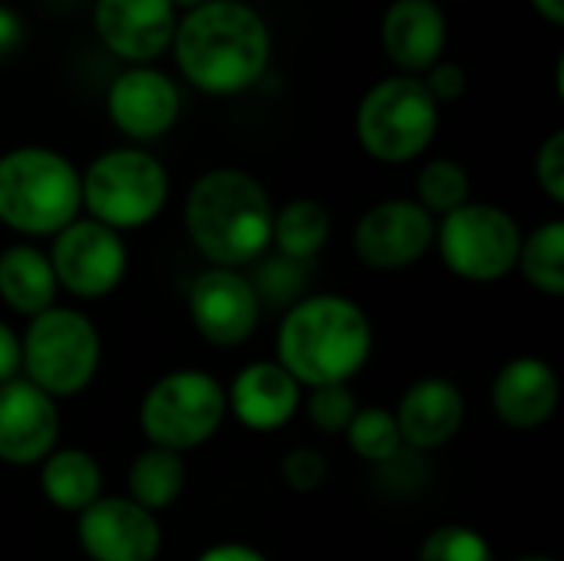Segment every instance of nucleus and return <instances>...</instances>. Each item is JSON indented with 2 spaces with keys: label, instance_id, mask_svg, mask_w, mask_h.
Instances as JSON below:
<instances>
[{
  "label": "nucleus",
  "instance_id": "obj_5",
  "mask_svg": "<svg viewBox=\"0 0 564 561\" xmlns=\"http://www.w3.org/2000/svg\"><path fill=\"white\" fill-rule=\"evenodd\" d=\"M364 152L387 165L420 159L440 132V106L420 76H387L373 83L354 116Z\"/></svg>",
  "mask_w": 564,
  "mask_h": 561
},
{
  "label": "nucleus",
  "instance_id": "obj_1",
  "mask_svg": "<svg viewBox=\"0 0 564 561\" xmlns=\"http://www.w3.org/2000/svg\"><path fill=\"white\" fill-rule=\"evenodd\" d=\"M178 73L205 96H238L271 66V26L248 0H208L178 13L172 36Z\"/></svg>",
  "mask_w": 564,
  "mask_h": 561
},
{
  "label": "nucleus",
  "instance_id": "obj_8",
  "mask_svg": "<svg viewBox=\"0 0 564 561\" xmlns=\"http://www.w3.org/2000/svg\"><path fill=\"white\" fill-rule=\"evenodd\" d=\"M228 417V397L218 377L205 370H172L159 377L139 410V427L152 446L188 453L208 443Z\"/></svg>",
  "mask_w": 564,
  "mask_h": 561
},
{
  "label": "nucleus",
  "instance_id": "obj_39",
  "mask_svg": "<svg viewBox=\"0 0 564 561\" xmlns=\"http://www.w3.org/2000/svg\"><path fill=\"white\" fill-rule=\"evenodd\" d=\"M519 561H555V559H545V555H525V559Z\"/></svg>",
  "mask_w": 564,
  "mask_h": 561
},
{
  "label": "nucleus",
  "instance_id": "obj_21",
  "mask_svg": "<svg viewBox=\"0 0 564 561\" xmlns=\"http://www.w3.org/2000/svg\"><path fill=\"white\" fill-rule=\"evenodd\" d=\"M56 291L53 265L36 245H10L0 255V301L10 311L36 317L56 304Z\"/></svg>",
  "mask_w": 564,
  "mask_h": 561
},
{
  "label": "nucleus",
  "instance_id": "obj_34",
  "mask_svg": "<svg viewBox=\"0 0 564 561\" xmlns=\"http://www.w3.org/2000/svg\"><path fill=\"white\" fill-rule=\"evenodd\" d=\"M13 377H20V337L7 321H0V384Z\"/></svg>",
  "mask_w": 564,
  "mask_h": 561
},
{
  "label": "nucleus",
  "instance_id": "obj_35",
  "mask_svg": "<svg viewBox=\"0 0 564 561\" xmlns=\"http://www.w3.org/2000/svg\"><path fill=\"white\" fill-rule=\"evenodd\" d=\"M195 561H268L258 549L245 546V542H218L212 549H205Z\"/></svg>",
  "mask_w": 564,
  "mask_h": 561
},
{
  "label": "nucleus",
  "instance_id": "obj_32",
  "mask_svg": "<svg viewBox=\"0 0 564 561\" xmlns=\"http://www.w3.org/2000/svg\"><path fill=\"white\" fill-rule=\"evenodd\" d=\"M535 179L542 185V192L562 205L564 202V132H552L539 152H535Z\"/></svg>",
  "mask_w": 564,
  "mask_h": 561
},
{
  "label": "nucleus",
  "instance_id": "obj_23",
  "mask_svg": "<svg viewBox=\"0 0 564 561\" xmlns=\"http://www.w3.org/2000/svg\"><path fill=\"white\" fill-rule=\"evenodd\" d=\"M330 241V212L317 198H291L274 212L271 245L291 261H311Z\"/></svg>",
  "mask_w": 564,
  "mask_h": 561
},
{
  "label": "nucleus",
  "instance_id": "obj_9",
  "mask_svg": "<svg viewBox=\"0 0 564 561\" xmlns=\"http://www.w3.org/2000/svg\"><path fill=\"white\" fill-rule=\"evenodd\" d=\"M522 238L519 222L506 208L492 202H466L436 222L433 245L456 278L492 284L516 268Z\"/></svg>",
  "mask_w": 564,
  "mask_h": 561
},
{
  "label": "nucleus",
  "instance_id": "obj_4",
  "mask_svg": "<svg viewBox=\"0 0 564 561\" xmlns=\"http://www.w3.org/2000/svg\"><path fill=\"white\" fill-rule=\"evenodd\" d=\"M83 212L79 169L56 149L17 145L0 155V222L20 235H56Z\"/></svg>",
  "mask_w": 564,
  "mask_h": 561
},
{
  "label": "nucleus",
  "instance_id": "obj_15",
  "mask_svg": "<svg viewBox=\"0 0 564 561\" xmlns=\"http://www.w3.org/2000/svg\"><path fill=\"white\" fill-rule=\"evenodd\" d=\"M109 122L132 142H152L165 136L182 112V93L175 79L155 66H129L106 89Z\"/></svg>",
  "mask_w": 564,
  "mask_h": 561
},
{
  "label": "nucleus",
  "instance_id": "obj_25",
  "mask_svg": "<svg viewBox=\"0 0 564 561\" xmlns=\"http://www.w3.org/2000/svg\"><path fill=\"white\" fill-rule=\"evenodd\" d=\"M516 268L525 274V281L549 294V298H562L564 294V222L552 218L545 225H539L529 238H522L519 248V261Z\"/></svg>",
  "mask_w": 564,
  "mask_h": 561
},
{
  "label": "nucleus",
  "instance_id": "obj_28",
  "mask_svg": "<svg viewBox=\"0 0 564 561\" xmlns=\"http://www.w3.org/2000/svg\"><path fill=\"white\" fill-rule=\"evenodd\" d=\"M261 308H294L301 298H304V288H307V268L304 261H291L284 255H274V258H264L258 261V271L254 278H248Z\"/></svg>",
  "mask_w": 564,
  "mask_h": 561
},
{
  "label": "nucleus",
  "instance_id": "obj_14",
  "mask_svg": "<svg viewBox=\"0 0 564 561\" xmlns=\"http://www.w3.org/2000/svg\"><path fill=\"white\" fill-rule=\"evenodd\" d=\"M178 10L169 0H96L93 30L99 43L129 66H149L169 53Z\"/></svg>",
  "mask_w": 564,
  "mask_h": 561
},
{
  "label": "nucleus",
  "instance_id": "obj_22",
  "mask_svg": "<svg viewBox=\"0 0 564 561\" xmlns=\"http://www.w3.org/2000/svg\"><path fill=\"white\" fill-rule=\"evenodd\" d=\"M40 489L53 509L79 516L102 496V470L93 453L76 446H56L40 463Z\"/></svg>",
  "mask_w": 564,
  "mask_h": 561
},
{
  "label": "nucleus",
  "instance_id": "obj_7",
  "mask_svg": "<svg viewBox=\"0 0 564 561\" xmlns=\"http://www.w3.org/2000/svg\"><path fill=\"white\" fill-rule=\"evenodd\" d=\"M79 179L89 218L119 235L155 222L169 202V172L149 149H109L96 155Z\"/></svg>",
  "mask_w": 564,
  "mask_h": 561
},
{
  "label": "nucleus",
  "instance_id": "obj_11",
  "mask_svg": "<svg viewBox=\"0 0 564 561\" xmlns=\"http://www.w3.org/2000/svg\"><path fill=\"white\" fill-rule=\"evenodd\" d=\"M436 238V218L416 198H387L367 208L354 228V251L370 271L416 265Z\"/></svg>",
  "mask_w": 564,
  "mask_h": 561
},
{
  "label": "nucleus",
  "instance_id": "obj_6",
  "mask_svg": "<svg viewBox=\"0 0 564 561\" xmlns=\"http://www.w3.org/2000/svg\"><path fill=\"white\" fill-rule=\"evenodd\" d=\"M102 360L96 324L76 308H50L30 317L20 337V377L46 397L63 400L83 393Z\"/></svg>",
  "mask_w": 564,
  "mask_h": 561
},
{
  "label": "nucleus",
  "instance_id": "obj_16",
  "mask_svg": "<svg viewBox=\"0 0 564 561\" xmlns=\"http://www.w3.org/2000/svg\"><path fill=\"white\" fill-rule=\"evenodd\" d=\"M59 443V407L26 377L0 384V463L36 466Z\"/></svg>",
  "mask_w": 564,
  "mask_h": 561
},
{
  "label": "nucleus",
  "instance_id": "obj_26",
  "mask_svg": "<svg viewBox=\"0 0 564 561\" xmlns=\"http://www.w3.org/2000/svg\"><path fill=\"white\" fill-rule=\"evenodd\" d=\"M344 436L360 460L377 463V466H387L403 453L397 417H393V410H383V407H360L354 413L350 427L344 430Z\"/></svg>",
  "mask_w": 564,
  "mask_h": 561
},
{
  "label": "nucleus",
  "instance_id": "obj_31",
  "mask_svg": "<svg viewBox=\"0 0 564 561\" xmlns=\"http://www.w3.org/2000/svg\"><path fill=\"white\" fill-rule=\"evenodd\" d=\"M281 479L294 493H314L327 483V460L314 446H297L281 460Z\"/></svg>",
  "mask_w": 564,
  "mask_h": 561
},
{
  "label": "nucleus",
  "instance_id": "obj_12",
  "mask_svg": "<svg viewBox=\"0 0 564 561\" xmlns=\"http://www.w3.org/2000/svg\"><path fill=\"white\" fill-rule=\"evenodd\" d=\"M188 317L215 347H238L261 324V301L248 274L235 268H205L188 288Z\"/></svg>",
  "mask_w": 564,
  "mask_h": 561
},
{
  "label": "nucleus",
  "instance_id": "obj_13",
  "mask_svg": "<svg viewBox=\"0 0 564 561\" xmlns=\"http://www.w3.org/2000/svg\"><path fill=\"white\" fill-rule=\"evenodd\" d=\"M76 539L89 561H155L162 529L129 496H99L76 516Z\"/></svg>",
  "mask_w": 564,
  "mask_h": 561
},
{
  "label": "nucleus",
  "instance_id": "obj_38",
  "mask_svg": "<svg viewBox=\"0 0 564 561\" xmlns=\"http://www.w3.org/2000/svg\"><path fill=\"white\" fill-rule=\"evenodd\" d=\"M175 10H182V13H188V10H198V7H205L208 0H169Z\"/></svg>",
  "mask_w": 564,
  "mask_h": 561
},
{
  "label": "nucleus",
  "instance_id": "obj_19",
  "mask_svg": "<svg viewBox=\"0 0 564 561\" xmlns=\"http://www.w3.org/2000/svg\"><path fill=\"white\" fill-rule=\"evenodd\" d=\"M403 446L410 450H440L446 446L466 420V397L446 377H423L410 384L393 410Z\"/></svg>",
  "mask_w": 564,
  "mask_h": 561
},
{
  "label": "nucleus",
  "instance_id": "obj_37",
  "mask_svg": "<svg viewBox=\"0 0 564 561\" xmlns=\"http://www.w3.org/2000/svg\"><path fill=\"white\" fill-rule=\"evenodd\" d=\"M532 3V10L542 17V20H549L552 26H564V0H529Z\"/></svg>",
  "mask_w": 564,
  "mask_h": 561
},
{
  "label": "nucleus",
  "instance_id": "obj_2",
  "mask_svg": "<svg viewBox=\"0 0 564 561\" xmlns=\"http://www.w3.org/2000/svg\"><path fill=\"white\" fill-rule=\"evenodd\" d=\"M185 231L212 268H245L271 248L274 205L245 169H208L185 195Z\"/></svg>",
  "mask_w": 564,
  "mask_h": 561
},
{
  "label": "nucleus",
  "instance_id": "obj_33",
  "mask_svg": "<svg viewBox=\"0 0 564 561\" xmlns=\"http://www.w3.org/2000/svg\"><path fill=\"white\" fill-rule=\"evenodd\" d=\"M420 79H423V86L430 89V96L436 99L440 109H443L446 103L463 99V96H466V86H469L466 66H463V63H453V60H440V63L430 66Z\"/></svg>",
  "mask_w": 564,
  "mask_h": 561
},
{
  "label": "nucleus",
  "instance_id": "obj_18",
  "mask_svg": "<svg viewBox=\"0 0 564 561\" xmlns=\"http://www.w3.org/2000/svg\"><path fill=\"white\" fill-rule=\"evenodd\" d=\"M228 410L254 433H274L288 427L301 410V384L278 360H254L241 367L225 387Z\"/></svg>",
  "mask_w": 564,
  "mask_h": 561
},
{
  "label": "nucleus",
  "instance_id": "obj_20",
  "mask_svg": "<svg viewBox=\"0 0 564 561\" xmlns=\"http://www.w3.org/2000/svg\"><path fill=\"white\" fill-rule=\"evenodd\" d=\"M558 374L542 357H516L492 380V410L512 430H539L558 410Z\"/></svg>",
  "mask_w": 564,
  "mask_h": 561
},
{
  "label": "nucleus",
  "instance_id": "obj_29",
  "mask_svg": "<svg viewBox=\"0 0 564 561\" xmlns=\"http://www.w3.org/2000/svg\"><path fill=\"white\" fill-rule=\"evenodd\" d=\"M420 561H496V552L482 532L473 526H440L433 529L423 546H420Z\"/></svg>",
  "mask_w": 564,
  "mask_h": 561
},
{
  "label": "nucleus",
  "instance_id": "obj_36",
  "mask_svg": "<svg viewBox=\"0 0 564 561\" xmlns=\"http://www.w3.org/2000/svg\"><path fill=\"white\" fill-rule=\"evenodd\" d=\"M20 40H23V20H20V13L10 10V7H0V53L17 50Z\"/></svg>",
  "mask_w": 564,
  "mask_h": 561
},
{
  "label": "nucleus",
  "instance_id": "obj_30",
  "mask_svg": "<svg viewBox=\"0 0 564 561\" xmlns=\"http://www.w3.org/2000/svg\"><path fill=\"white\" fill-rule=\"evenodd\" d=\"M357 410H360V403H357V393L350 390V384L314 387L307 397V420L314 423V430H321L327 436H344V430L350 427Z\"/></svg>",
  "mask_w": 564,
  "mask_h": 561
},
{
  "label": "nucleus",
  "instance_id": "obj_17",
  "mask_svg": "<svg viewBox=\"0 0 564 561\" xmlns=\"http://www.w3.org/2000/svg\"><path fill=\"white\" fill-rule=\"evenodd\" d=\"M449 23L436 0H393L380 20V46L387 60L406 73L423 76L446 56Z\"/></svg>",
  "mask_w": 564,
  "mask_h": 561
},
{
  "label": "nucleus",
  "instance_id": "obj_10",
  "mask_svg": "<svg viewBox=\"0 0 564 561\" xmlns=\"http://www.w3.org/2000/svg\"><path fill=\"white\" fill-rule=\"evenodd\" d=\"M46 258L53 265L56 284L83 301L112 294L129 268L122 235L93 218H76L63 231H56Z\"/></svg>",
  "mask_w": 564,
  "mask_h": 561
},
{
  "label": "nucleus",
  "instance_id": "obj_24",
  "mask_svg": "<svg viewBox=\"0 0 564 561\" xmlns=\"http://www.w3.org/2000/svg\"><path fill=\"white\" fill-rule=\"evenodd\" d=\"M185 476L188 473H185L182 453L149 446L129 466V499L135 506H142L145 513L159 516L178 503V496L185 489Z\"/></svg>",
  "mask_w": 564,
  "mask_h": 561
},
{
  "label": "nucleus",
  "instance_id": "obj_40",
  "mask_svg": "<svg viewBox=\"0 0 564 561\" xmlns=\"http://www.w3.org/2000/svg\"><path fill=\"white\" fill-rule=\"evenodd\" d=\"M436 3H443V0H436Z\"/></svg>",
  "mask_w": 564,
  "mask_h": 561
},
{
  "label": "nucleus",
  "instance_id": "obj_3",
  "mask_svg": "<svg viewBox=\"0 0 564 561\" xmlns=\"http://www.w3.org/2000/svg\"><path fill=\"white\" fill-rule=\"evenodd\" d=\"M373 350V327L360 304L340 294H311L288 308L278 327V364L301 387L350 384Z\"/></svg>",
  "mask_w": 564,
  "mask_h": 561
},
{
  "label": "nucleus",
  "instance_id": "obj_27",
  "mask_svg": "<svg viewBox=\"0 0 564 561\" xmlns=\"http://www.w3.org/2000/svg\"><path fill=\"white\" fill-rule=\"evenodd\" d=\"M469 192H473V182H469V172L453 162V159H433L420 169L416 175V202L436 218L456 212L459 205L469 202Z\"/></svg>",
  "mask_w": 564,
  "mask_h": 561
}]
</instances>
